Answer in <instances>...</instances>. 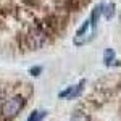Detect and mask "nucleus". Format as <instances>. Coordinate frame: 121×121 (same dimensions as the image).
I'll return each mask as SVG.
<instances>
[{
	"instance_id": "7",
	"label": "nucleus",
	"mask_w": 121,
	"mask_h": 121,
	"mask_svg": "<svg viewBox=\"0 0 121 121\" xmlns=\"http://www.w3.org/2000/svg\"><path fill=\"white\" fill-rule=\"evenodd\" d=\"M45 116H47L45 110H36V112H32L31 115H29V118L26 121H42Z\"/></svg>"
},
{
	"instance_id": "4",
	"label": "nucleus",
	"mask_w": 121,
	"mask_h": 121,
	"mask_svg": "<svg viewBox=\"0 0 121 121\" xmlns=\"http://www.w3.org/2000/svg\"><path fill=\"white\" fill-rule=\"evenodd\" d=\"M84 86H86V81H79V84H76V86H71V92H69V95H68V99L69 100H73V99H76V97H79L81 95V92H82Z\"/></svg>"
},
{
	"instance_id": "2",
	"label": "nucleus",
	"mask_w": 121,
	"mask_h": 121,
	"mask_svg": "<svg viewBox=\"0 0 121 121\" xmlns=\"http://www.w3.org/2000/svg\"><path fill=\"white\" fill-rule=\"evenodd\" d=\"M45 34L44 32H40V31H34V32H31L28 36V45L31 48H39V47H42L45 44Z\"/></svg>"
},
{
	"instance_id": "5",
	"label": "nucleus",
	"mask_w": 121,
	"mask_h": 121,
	"mask_svg": "<svg viewBox=\"0 0 121 121\" xmlns=\"http://www.w3.org/2000/svg\"><path fill=\"white\" fill-rule=\"evenodd\" d=\"M71 121H92V120H91L89 113L82 112V110H76L71 115Z\"/></svg>"
},
{
	"instance_id": "1",
	"label": "nucleus",
	"mask_w": 121,
	"mask_h": 121,
	"mask_svg": "<svg viewBox=\"0 0 121 121\" xmlns=\"http://www.w3.org/2000/svg\"><path fill=\"white\" fill-rule=\"evenodd\" d=\"M24 97H21V95H15V97H11L8 99L7 102L3 103V107H2V113H3V116L5 118H15V116H18V113L23 110V107H24Z\"/></svg>"
},
{
	"instance_id": "3",
	"label": "nucleus",
	"mask_w": 121,
	"mask_h": 121,
	"mask_svg": "<svg viewBox=\"0 0 121 121\" xmlns=\"http://www.w3.org/2000/svg\"><path fill=\"white\" fill-rule=\"evenodd\" d=\"M103 7H105L103 3H99V5H97V7L92 10V15H91V19H89V21H91V26H92L94 29H97L99 18H100V15L103 13Z\"/></svg>"
},
{
	"instance_id": "9",
	"label": "nucleus",
	"mask_w": 121,
	"mask_h": 121,
	"mask_svg": "<svg viewBox=\"0 0 121 121\" xmlns=\"http://www.w3.org/2000/svg\"><path fill=\"white\" fill-rule=\"evenodd\" d=\"M29 73H31V76H39L42 73V66H34V68H31Z\"/></svg>"
},
{
	"instance_id": "8",
	"label": "nucleus",
	"mask_w": 121,
	"mask_h": 121,
	"mask_svg": "<svg viewBox=\"0 0 121 121\" xmlns=\"http://www.w3.org/2000/svg\"><path fill=\"white\" fill-rule=\"evenodd\" d=\"M103 15L107 19H112V16L115 15V3H110L107 7H103Z\"/></svg>"
},
{
	"instance_id": "6",
	"label": "nucleus",
	"mask_w": 121,
	"mask_h": 121,
	"mask_svg": "<svg viewBox=\"0 0 121 121\" xmlns=\"http://www.w3.org/2000/svg\"><path fill=\"white\" fill-rule=\"evenodd\" d=\"M115 56H116L115 50H113V48H107V50L103 52V63L107 66H112V63L115 61Z\"/></svg>"
}]
</instances>
